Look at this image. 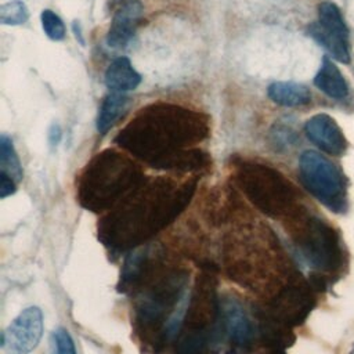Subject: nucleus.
<instances>
[{
  "label": "nucleus",
  "instance_id": "423d86ee",
  "mask_svg": "<svg viewBox=\"0 0 354 354\" xmlns=\"http://www.w3.org/2000/svg\"><path fill=\"white\" fill-rule=\"evenodd\" d=\"M299 174L304 188L332 212L346 209V187L339 169L315 151H304L299 158Z\"/></svg>",
  "mask_w": 354,
  "mask_h": 354
},
{
  "label": "nucleus",
  "instance_id": "412c9836",
  "mask_svg": "<svg viewBox=\"0 0 354 354\" xmlns=\"http://www.w3.org/2000/svg\"><path fill=\"white\" fill-rule=\"evenodd\" d=\"M15 183L8 174L0 171V198H7L15 192Z\"/></svg>",
  "mask_w": 354,
  "mask_h": 354
},
{
  "label": "nucleus",
  "instance_id": "a211bd4d",
  "mask_svg": "<svg viewBox=\"0 0 354 354\" xmlns=\"http://www.w3.org/2000/svg\"><path fill=\"white\" fill-rule=\"evenodd\" d=\"M29 17L28 8L22 1H8L0 6V24L3 25H21Z\"/></svg>",
  "mask_w": 354,
  "mask_h": 354
},
{
  "label": "nucleus",
  "instance_id": "f3484780",
  "mask_svg": "<svg viewBox=\"0 0 354 354\" xmlns=\"http://www.w3.org/2000/svg\"><path fill=\"white\" fill-rule=\"evenodd\" d=\"M0 166L1 171L8 174L12 180L19 181L22 178V167L12 145V141L6 134L0 136Z\"/></svg>",
  "mask_w": 354,
  "mask_h": 354
},
{
  "label": "nucleus",
  "instance_id": "f8f14e48",
  "mask_svg": "<svg viewBox=\"0 0 354 354\" xmlns=\"http://www.w3.org/2000/svg\"><path fill=\"white\" fill-rule=\"evenodd\" d=\"M142 14L140 0H122L112 14V21L106 33L109 47L120 48L133 37Z\"/></svg>",
  "mask_w": 354,
  "mask_h": 354
},
{
  "label": "nucleus",
  "instance_id": "39448f33",
  "mask_svg": "<svg viewBox=\"0 0 354 354\" xmlns=\"http://www.w3.org/2000/svg\"><path fill=\"white\" fill-rule=\"evenodd\" d=\"M293 242L301 259L313 268L324 272L335 271L342 264V248L337 232L324 220L310 217H292Z\"/></svg>",
  "mask_w": 354,
  "mask_h": 354
},
{
  "label": "nucleus",
  "instance_id": "1a4fd4ad",
  "mask_svg": "<svg viewBox=\"0 0 354 354\" xmlns=\"http://www.w3.org/2000/svg\"><path fill=\"white\" fill-rule=\"evenodd\" d=\"M313 307V296L303 283L290 282L282 286L270 303V319L279 325L300 324Z\"/></svg>",
  "mask_w": 354,
  "mask_h": 354
},
{
  "label": "nucleus",
  "instance_id": "4468645a",
  "mask_svg": "<svg viewBox=\"0 0 354 354\" xmlns=\"http://www.w3.org/2000/svg\"><path fill=\"white\" fill-rule=\"evenodd\" d=\"M314 84L322 93L335 100H342L348 93V86L343 73L336 66V64L328 57L322 59L319 71L314 77Z\"/></svg>",
  "mask_w": 354,
  "mask_h": 354
},
{
  "label": "nucleus",
  "instance_id": "f03ea898",
  "mask_svg": "<svg viewBox=\"0 0 354 354\" xmlns=\"http://www.w3.org/2000/svg\"><path fill=\"white\" fill-rule=\"evenodd\" d=\"M196 181L171 178L144 180L102 218L101 241L116 250L131 249L173 221L188 205Z\"/></svg>",
  "mask_w": 354,
  "mask_h": 354
},
{
  "label": "nucleus",
  "instance_id": "aec40b11",
  "mask_svg": "<svg viewBox=\"0 0 354 354\" xmlns=\"http://www.w3.org/2000/svg\"><path fill=\"white\" fill-rule=\"evenodd\" d=\"M53 354H76L75 343L69 332L64 328H57L51 335Z\"/></svg>",
  "mask_w": 354,
  "mask_h": 354
},
{
  "label": "nucleus",
  "instance_id": "ddd939ff",
  "mask_svg": "<svg viewBox=\"0 0 354 354\" xmlns=\"http://www.w3.org/2000/svg\"><path fill=\"white\" fill-rule=\"evenodd\" d=\"M104 80L109 91L126 93L141 83V75L134 69L129 58L118 57L106 68Z\"/></svg>",
  "mask_w": 354,
  "mask_h": 354
},
{
  "label": "nucleus",
  "instance_id": "9b49d317",
  "mask_svg": "<svg viewBox=\"0 0 354 354\" xmlns=\"http://www.w3.org/2000/svg\"><path fill=\"white\" fill-rule=\"evenodd\" d=\"M304 131L308 140L325 153L337 156L347 148V141L340 126L326 113L311 116L304 124Z\"/></svg>",
  "mask_w": 354,
  "mask_h": 354
},
{
  "label": "nucleus",
  "instance_id": "20e7f679",
  "mask_svg": "<svg viewBox=\"0 0 354 354\" xmlns=\"http://www.w3.org/2000/svg\"><path fill=\"white\" fill-rule=\"evenodd\" d=\"M236 180L246 198L267 216L292 218L297 214V192L274 167L245 162L238 166Z\"/></svg>",
  "mask_w": 354,
  "mask_h": 354
},
{
  "label": "nucleus",
  "instance_id": "dca6fc26",
  "mask_svg": "<svg viewBox=\"0 0 354 354\" xmlns=\"http://www.w3.org/2000/svg\"><path fill=\"white\" fill-rule=\"evenodd\" d=\"M129 105V97L123 93H109L100 106L97 118V130L101 134H105L122 116Z\"/></svg>",
  "mask_w": 354,
  "mask_h": 354
},
{
  "label": "nucleus",
  "instance_id": "9d476101",
  "mask_svg": "<svg viewBox=\"0 0 354 354\" xmlns=\"http://www.w3.org/2000/svg\"><path fill=\"white\" fill-rule=\"evenodd\" d=\"M220 318L221 330L234 350L246 351L253 342L254 326L242 306L235 300H227L220 307Z\"/></svg>",
  "mask_w": 354,
  "mask_h": 354
},
{
  "label": "nucleus",
  "instance_id": "7ed1b4c3",
  "mask_svg": "<svg viewBox=\"0 0 354 354\" xmlns=\"http://www.w3.org/2000/svg\"><path fill=\"white\" fill-rule=\"evenodd\" d=\"M145 180L136 162L112 149L97 153L79 176L77 198L93 212L113 209Z\"/></svg>",
  "mask_w": 354,
  "mask_h": 354
},
{
  "label": "nucleus",
  "instance_id": "0eeeda50",
  "mask_svg": "<svg viewBox=\"0 0 354 354\" xmlns=\"http://www.w3.org/2000/svg\"><path fill=\"white\" fill-rule=\"evenodd\" d=\"M308 33L337 61L350 62L348 28L339 7L330 1L318 6V21L308 26Z\"/></svg>",
  "mask_w": 354,
  "mask_h": 354
},
{
  "label": "nucleus",
  "instance_id": "6e6552de",
  "mask_svg": "<svg viewBox=\"0 0 354 354\" xmlns=\"http://www.w3.org/2000/svg\"><path fill=\"white\" fill-rule=\"evenodd\" d=\"M41 335V310L28 307L1 333V347L7 354H29L37 347Z\"/></svg>",
  "mask_w": 354,
  "mask_h": 354
},
{
  "label": "nucleus",
  "instance_id": "2eb2a0df",
  "mask_svg": "<svg viewBox=\"0 0 354 354\" xmlns=\"http://www.w3.org/2000/svg\"><path fill=\"white\" fill-rule=\"evenodd\" d=\"M267 94L272 102L282 106H300L311 100L308 87L296 82H274L268 86Z\"/></svg>",
  "mask_w": 354,
  "mask_h": 354
},
{
  "label": "nucleus",
  "instance_id": "f257e3e1",
  "mask_svg": "<svg viewBox=\"0 0 354 354\" xmlns=\"http://www.w3.org/2000/svg\"><path fill=\"white\" fill-rule=\"evenodd\" d=\"M209 133L205 113L160 102L142 108L115 141L152 167L194 171L209 165L207 153L195 148Z\"/></svg>",
  "mask_w": 354,
  "mask_h": 354
},
{
  "label": "nucleus",
  "instance_id": "6ab92c4d",
  "mask_svg": "<svg viewBox=\"0 0 354 354\" xmlns=\"http://www.w3.org/2000/svg\"><path fill=\"white\" fill-rule=\"evenodd\" d=\"M41 26L47 37L51 40H62L65 37V25L62 19L51 10H43L40 14Z\"/></svg>",
  "mask_w": 354,
  "mask_h": 354
}]
</instances>
